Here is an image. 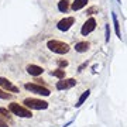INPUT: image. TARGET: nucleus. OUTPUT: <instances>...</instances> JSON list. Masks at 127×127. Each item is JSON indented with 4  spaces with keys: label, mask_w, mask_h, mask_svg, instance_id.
Here are the masks:
<instances>
[{
    "label": "nucleus",
    "mask_w": 127,
    "mask_h": 127,
    "mask_svg": "<svg viewBox=\"0 0 127 127\" xmlns=\"http://www.w3.org/2000/svg\"><path fill=\"white\" fill-rule=\"evenodd\" d=\"M9 112H11L14 116H18V117H24V119L32 117L31 110L27 109V107H26V106H23V104L16 103V102H13V103L9 104Z\"/></svg>",
    "instance_id": "1"
},
{
    "label": "nucleus",
    "mask_w": 127,
    "mask_h": 127,
    "mask_svg": "<svg viewBox=\"0 0 127 127\" xmlns=\"http://www.w3.org/2000/svg\"><path fill=\"white\" fill-rule=\"evenodd\" d=\"M47 47H48V50L55 52V54H66L69 51V45L66 42H64V41H59V40H50L47 42Z\"/></svg>",
    "instance_id": "2"
},
{
    "label": "nucleus",
    "mask_w": 127,
    "mask_h": 127,
    "mask_svg": "<svg viewBox=\"0 0 127 127\" xmlns=\"http://www.w3.org/2000/svg\"><path fill=\"white\" fill-rule=\"evenodd\" d=\"M23 104L27 109H31V110H44L48 107L47 102H44V100H41V99H35V97H27V99H24Z\"/></svg>",
    "instance_id": "3"
},
{
    "label": "nucleus",
    "mask_w": 127,
    "mask_h": 127,
    "mask_svg": "<svg viewBox=\"0 0 127 127\" xmlns=\"http://www.w3.org/2000/svg\"><path fill=\"white\" fill-rule=\"evenodd\" d=\"M24 88H26L27 91L32 92V93H35V95H40V96H50L51 95L50 89H47V88L42 86V85H37V83H26Z\"/></svg>",
    "instance_id": "4"
},
{
    "label": "nucleus",
    "mask_w": 127,
    "mask_h": 127,
    "mask_svg": "<svg viewBox=\"0 0 127 127\" xmlns=\"http://www.w3.org/2000/svg\"><path fill=\"white\" fill-rule=\"evenodd\" d=\"M75 85H76V81L73 78H65V79H59V82H57V89L58 91H68Z\"/></svg>",
    "instance_id": "5"
},
{
    "label": "nucleus",
    "mask_w": 127,
    "mask_h": 127,
    "mask_svg": "<svg viewBox=\"0 0 127 127\" xmlns=\"http://www.w3.org/2000/svg\"><path fill=\"white\" fill-rule=\"evenodd\" d=\"M95 28H96V20L93 17H89L83 23V26H82L81 28V34L82 35H88V34H91L92 31H95Z\"/></svg>",
    "instance_id": "6"
},
{
    "label": "nucleus",
    "mask_w": 127,
    "mask_h": 127,
    "mask_svg": "<svg viewBox=\"0 0 127 127\" xmlns=\"http://www.w3.org/2000/svg\"><path fill=\"white\" fill-rule=\"evenodd\" d=\"M73 23H75V18L73 17H65L62 20H59L57 27H58L59 31H68L69 28L73 26Z\"/></svg>",
    "instance_id": "7"
},
{
    "label": "nucleus",
    "mask_w": 127,
    "mask_h": 127,
    "mask_svg": "<svg viewBox=\"0 0 127 127\" xmlns=\"http://www.w3.org/2000/svg\"><path fill=\"white\" fill-rule=\"evenodd\" d=\"M0 88H3L7 92H14V93L18 92V88L16 85H13V82L9 81L7 78H3V76H0Z\"/></svg>",
    "instance_id": "8"
},
{
    "label": "nucleus",
    "mask_w": 127,
    "mask_h": 127,
    "mask_svg": "<svg viewBox=\"0 0 127 127\" xmlns=\"http://www.w3.org/2000/svg\"><path fill=\"white\" fill-rule=\"evenodd\" d=\"M27 72L30 73V75H32V76H40V75H42V72H44V69L41 68V66H38V65H34V64H30V65H27Z\"/></svg>",
    "instance_id": "9"
},
{
    "label": "nucleus",
    "mask_w": 127,
    "mask_h": 127,
    "mask_svg": "<svg viewBox=\"0 0 127 127\" xmlns=\"http://www.w3.org/2000/svg\"><path fill=\"white\" fill-rule=\"evenodd\" d=\"M89 48H91V44L88 41H81V42L75 44V51L76 52H86Z\"/></svg>",
    "instance_id": "10"
},
{
    "label": "nucleus",
    "mask_w": 127,
    "mask_h": 127,
    "mask_svg": "<svg viewBox=\"0 0 127 127\" xmlns=\"http://www.w3.org/2000/svg\"><path fill=\"white\" fill-rule=\"evenodd\" d=\"M88 3H89V0H73V3L71 4V9L75 10V11H78V10L83 9Z\"/></svg>",
    "instance_id": "11"
},
{
    "label": "nucleus",
    "mask_w": 127,
    "mask_h": 127,
    "mask_svg": "<svg viewBox=\"0 0 127 127\" xmlns=\"http://www.w3.org/2000/svg\"><path fill=\"white\" fill-rule=\"evenodd\" d=\"M89 95H91V91L88 89V91H85L83 93H82L81 96H79V99H78V102H76V104H75V107H81L82 104L85 103V100L89 97Z\"/></svg>",
    "instance_id": "12"
},
{
    "label": "nucleus",
    "mask_w": 127,
    "mask_h": 127,
    "mask_svg": "<svg viewBox=\"0 0 127 127\" xmlns=\"http://www.w3.org/2000/svg\"><path fill=\"white\" fill-rule=\"evenodd\" d=\"M112 18H113V24H114V31H116V34H117L119 38H122V32H120V23H119L116 13H112Z\"/></svg>",
    "instance_id": "13"
},
{
    "label": "nucleus",
    "mask_w": 127,
    "mask_h": 127,
    "mask_svg": "<svg viewBox=\"0 0 127 127\" xmlns=\"http://www.w3.org/2000/svg\"><path fill=\"white\" fill-rule=\"evenodd\" d=\"M58 10L61 11V13H66V11L69 10V0H59Z\"/></svg>",
    "instance_id": "14"
},
{
    "label": "nucleus",
    "mask_w": 127,
    "mask_h": 127,
    "mask_svg": "<svg viewBox=\"0 0 127 127\" xmlns=\"http://www.w3.org/2000/svg\"><path fill=\"white\" fill-rule=\"evenodd\" d=\"M50 73L52 75V76L58 78V79H64V78H65V71H64V69H61V68L55 69V71H51Z\"/></svg>",
    "instance_id": "15"
},
{
    "label": "nucleus",
    "mask_w": 127,
    "mask_h": 127,
    "mask_svg": "<svg viewBox=\"0 0 127 127\" xmlns=\"http://www.w3.org/2000/svg\"><path fill=\"white\" fill-rule=\"evenodd\" d=\"M0 116H3V117L7 119L9 122H11V116H10L9 109H4V107H1V109H0Z\"/></svg>",
    "instance_id": "16"
},
{
    "label": "nucleus",
    "mask_w": 127,
    "mask_h": 127,
    "mask_svg": "<svg viewBox=\"0 0 127 127\" xmlns=\"http://www.w3.org/2000/svg\"><path fill=\"white\" fill-rule=\"evenodd\" d=\"M13 96H11V93H7L6 91H3V89H0V99H11Z\"/></svg>",
    "instance_id": "17"
},
{
    "label": "nucleus",
    "mask_w": 127,
    "mask_h": 127,
    "mask_svg": "<svg viewBox=\"0 0 127 127\" xmlns=\"http://www.w3.org/2000/svg\"><path fill=\"white\" fill-rule=\"evenodd\" d=\"M58 65H59V68L61 69L66 68V66H68V61H58Z\"/></svg>",
    "instance_id": "18"
},
{
    "label": "nucleus",
    "mask_w": 127,
    "mask_h": 127,
    "mask_svg": "<svg viewBox=\"0 0 127 127\" xmlns=\"http://www.w3.org/2000/svg\"><path fill=\"white\" fill-rule=\"evenodd\" d=\"M110 40V26H106V41Z\"/></svg>",
    "instance_id": "19"
},
{
    "label": "nucleus",
    "mask_w": 127,
    "mask_h": 127,
    "mask_svg": "<svg viewBox=\"0 0 127 127\" xmlns=\"http://www.w3.org/2000/svg\"><path fill=\"white\" fill-rule=\"evenodd\" d=\"M95 11H97V7H91V9L88 10L86 14H92V13H95Z\"/></svg>",
    "instance_id": "20"
},
{
    "label": "nucleus",
    "mask_w": 127,
    "mask_h": 127,
    "mask_svg": "<svg viewBox=\"0 0 127 127\" xmlns=\"http://www.w3.org/2000/svg\"><path fill=\"white\" fill-rule=\"evenodd\" d=\"M0 127H9V126H7V123H6L1 117H0Z\"/></svg>",
    "instance_id": "21"
},
{
    "label": "nucleus",
    "mask_w": 127,
    "mask_h": 127,
    "mask_svg": "<svg viewBox=\"0 0 127 127\" xmlns=\"http://www.w3.org/2000/svg\"><path fill=\"white\" fill-rule=\"evenodd\" d=\"M117 1H120V0H117Z\"/></svg>",
    "instance_id": "22"
}]
</instances>
